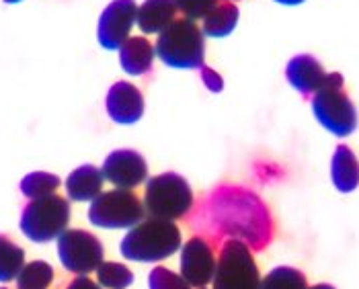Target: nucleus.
I'll list each match as a JSON object with an SVG mask.
<instances>
[{
  "instance_id": "nucleus-12",
  "label": "nucleus",
  "mask_w": 359,
  "mask_h": 289,
  "mask_svg": "<svg viewBox=\"0 0 359 289\" xmlns=\"http://www.w3.org/2000/svg\"><path fill=\"white\" fill-rule=\"evenodd\" d=\"M105 109L117 125H134L144 115V97L132 83L119 80L107 92Z\"/></svg>"
},
{
  "instance_id": "nucleus-24",
  "label": "nucleus",
  "mask_w": 359,
  "mask_h": 289,
  "mask_svg": "<svg viewBox=\"0 0 359 289\" xmlns=\"http://www.w3.org/2000/svg\"><path fill=\"white\" fill-rule=\"evenodd\" d=\"M148 288L150 289H194L179 273H172L166 267H156L150 271L148 277Z\"/></svg>"
},
{
  "instance_id": "nucleus-4",
  "label": "nucleus",
  "mask_w": 359,
  "mask_h": 289,
  "mask_svg": "<svg viewBox=\"0 0 359 289\" xmlns=\"http://www.w3.org/2000/svg\"><path fill=\"white\" fill-rule=\"evenodd\" d=\"M144 211L148 218L179 220L187 216L194 207V191L189 183L177 173H163L146 181Z\"/></svg>"
},
{
  "instance_id": "nucleus-27",
  "label": "nucleus",
  "mask_w": 359,
  "mask_h": 289,
  "mask_svg": "<svg viewBox=\"0 0 359 289\" xmlns=\"http://www.w3.org/2000/svg\"><path fill=\"white\" fill-rule=\"evenodd\" d=\"M66 289H103L97 281H93L88 275H79L74 281H70L68 283V288Z\"/></svg>"
},
{
  "instance_id": "nucleus-22",
  "label": "nucleus",
  "mask_w": 359,
  "mask_h": 289,
  "mask_svg": "<svg viewBox=\"0 0 359 289\" xmlns=\"http://www.w3.org/2000/svg\"><path fill=\"white\" fill-rule=\"evenodd\" d=\"M97 273V283L103 289H128L134 283V273L115 260H103L99 265Z\"/></svg>"
},
{
  "instance_id": "nucleus-2",
  "label": "nucleus",
  "mask_w": 359,
  "mask_h": 289,
  "mask_svg": "<svg viewBox=\"0 0 359 289\" xmlns=\"http://www.w3.org/2000/svg\"><path fill=\"white\" fill-rule=\"evenodd\" d=\"M154 54L170 68L199 70L205 62V37L195 21L181 17L158 35Z\"/></svg>"
},
{
  "instance_id": "nucleus-21",
  "label": "nucleus",
  "mask_w": 359,
  "mask_h": 289,
  "mask_svg": "<svg viewBox=\"0 0 359 289\" xmlns=\"http://www.w3.org/2000/svg\"><path fill=\"white\" fill-rule=\"evenodd\" d=\"M60 185H62V181H60L57 174L35 171V173H29L19 183V191L31 202V199H41V197H48V195H54L55 191L60 189Z\"/></svg>"
},
{
  "instance_id": "nucleus-19",
  "label": "nucleus",
  "mask_w": 359,
  "mask_h": 289,
  "mask_svg": "<svg viewBox=\"0 0 359 289\" xmlns=\"http://www.w3.org/2000/svg\"><path fill=\"white\" fill-rule=\"evenodd\" d=\"M25 265V251L0 234V283L15 281Z\"/></svg>"
},
{
  "instance_id": "nucleus-20",
  "label": "nucleus",
  "mask_w": 359,
  "mask_h": 289,
  "mask_svg": "<svg viewBox=\"0 0 359 289\" xmlns=\"http://www.w3.org/2000/svg\"><path fill=\"white\" fill-rule=\"evenodd\" d=\"M17 289H48L54 281V267L46 260L25 262L17 275Z\"/></svg>"
},
{
  "instance_id": "nucleus-16",
  "label": "nucleus",
  "mask_w": 359,
  "mask_h": 289,
  "mask_svg": "<svg viewBox=\"0 0 359 289\" xmlns=\"http://www.w3.org/2000/svg\"><path fill=\"white\" fill-rule=\"evenodd\" d=\"M154 45L146 37H128L119 48V64L132 76H144L152 70L154 64Z\"/></svg>"
},
{
  "instance_id": "nucleus-9",
  "label": "nucleus",
  "mask_w": 359,
  "mask_h": 289,
  "mask_svg": "<svg viewBox=\"0 0 359 289\" xmlns=\"http://www.w3.org/2000/svg\"><path fill=\"white\" fill-rule=\"evenodd\" d=\"M136 15H138V4L134 0H113L101 13L99 27H97L101 48L119 50L130 37L132 27L136 25Z\"/></svg>"
},
{
  "instance_id": "nucleus-1",
  "label": "nucleus",
  "mask_w": 359,
  "mask_h": 289,
  "mask_svg": "<svg viewBox=\"0 0 359 289\" xmlns=\"http://www.w3.org/2000/svg\"><path fill=\"white\" fill-rule=\"evenodd\" d=\"M181 248V230L170 220L144 218L123 236L119 251L128 260L158 262Z\"/></svg>"
},
{
  "instance_id": "nucleus-33",
  "label": "nucleus",
  "mask_w": 359,
  "mask_h": 289,
  "mask_svg": "<svg viewBox=\"0 0 359 289\" xmlns=\"http://www.w3.org/2000/svg\"><path fill=\"white\" fill-rule=\"evenodd\" d=\"M230 2H234V0H230Z\"/></svg>"
},
{
  "instance_id": "nucleus-11",
  "label": "nucleus",
  "mask_w": 359,
  "mask_h": 289,
  "mask_svg": "<svg viewBox=\"0 0 359 289\" xmlns=\"http://www.w3.org/2000/svg\"><path fill=\"white\" fill-rule=\"evenodd\" d=\"M216 273V255L208 240L195 236L187 240L181 248V277L191 286L199 289L212 283Z\"/></svg>"
},
{
  "instance_id": "nucleus-25",
  "label": "nucleus",
  "mask_w": 359,
  "mask_h": 289,
  "mask_svg": "<svg viewBox=\"0 0 359 289\" xmlns=\"http://www.w3.org/2000/svg\"><path fill=\"white\" fill-rule=\"evenodd\" d=\"M172 2H175L177 13L183 15V19L199 21V19H205L208 13H210L220 0H172Z\"/></svg>"
},
{
  "instance_id": "nucleus-23",
  "label": "nucleus",
  "mask_w": 359,
  "mask_h": 289,
  "mask_svg": "<svg viewBox=\"0 0 359 289\" xmlns=\"http://www.w3.org/2000/svg\"><path fill=\"white\" fill-rule=\"evenodd\" d=\"M261 289H308V281L304 273L294 267H276L261 279Z\"/></svg>"
},
{
  "instance_id": "nucleus-13",
  "label": "nucleus",
  "mask_w": 359,
  "mask_h": 289,
  "mask_svg": "<svg viewBox=\"0 0 359 289\" xmlns=\"http://www.w3.org/2000/svg\"><path fill=\"white\" fill-rule=\"evenodd\" d=\"M327 72L323 68V64L310 54H300L287 62L285 68V78L290 83V87L298 90L302 97H312L314 92H318L327 83Z\"/></svg>"
},
{
  "instance_id": "nucleus-8",
  "label": "nucleus",
  "mask_w": 359,
  "mask_h": 289,
  "mask_svg": "<svg viewBox=\"0 0 359 289\" xmlns=\"http://www.w3.org/2000/svg\"><path fill=\"white\" fill-rule=\"evenodd\" d=\"M57 257L68 273L88 275L105 260L101 240L86 230H64L57 238Z\"/></svg>"
},
{
  "instance_id": "nucleus-32",
  "label": "nucleus",
  "mask_w": 359,
  "mask_h": 289,
  "mask_svg": "<svg viewBox=\"0 0 359 289\" xmlns=\"http://www.w3.org/2000/svg\"><path fill=\"white\" fill-rule=\"evenodd\" d=\"M0 289H6V288H0Z\"/></svg>"
},
{
  "instance_id": "nucleus-29",
  "label": "nucleus",
  "mask_w": 359,
  "mask_h": 289,
  "mask_svg": "<svg viewBox=\"0 0 359 289\" xmlns=\"http://www.w3.org/2000/svg\"><path fill=\"white\" fill-rule=\"evenodd\" d=\"M308 289H334L329 283H318V286H314V288H308Z\"/></svg>"
},
{
  "instance_id": "nucleus-7",
  "label": "nucleus",
  "mask_w": 359,
  "mask_h": 289,
  "mask_svg": "<svg viewBox=\"0 0 359 289\" xmlns=\"http://www.w3.org/2000/svg\"><path fill=\"white\" fill-rule=\"evenodd\" d=\"M144 203L134 191L128 189H113L103 191L97 199L90 202L88 220L97 228L119 230V228H134L144 220Z\"/></svg>"
},
{
  "instance_id": "nucleus-28",
  "label": "nucleus",
  "mask_w": 359,
  "mask_h": 289,
  "mask_svg": "<svg viewBox=\"0 0 359 289\" xmlns=\"http://www.w3.org/2000/svg\"><path fill=\"white\" fill-rule=\"evenodd\" d=\"M279 4H283V6H298V4H302L304 0H276Z\"/></svg>"
},
{
  "instance_id": "nucleus-26",
  "label": "nucleus",
  "mask_w": 359,
  "mask_h": 289,
  "mask_svg": "<svg viewBox=\"0 0 359 289\" xmlns=\"http://www.w3.org/2000/svg\"><path fill=\"white\" fill-rule=\"evenodd\" d=\"M199 74H201V83L205 85V88L210 90V92H222V88H224V80H222V76L216 72V70H212V68H208L205 64L199 68Z\"/></svg>"
},
{
  "instance_id": "nucleus-3",
  "label": "nucleus",
  "mask_w": 359,
  "mask_h": 289,
  "mask_svg": "<svg viewBox=\"0 0 359 289\" xmlns=\"http://www.w3.org/2000/svg\"><path fill=\"white\" fill-rule=\"evenodd\" d=\"M345 80L339 72L327 76L325 87L312 94V115L337 138H347L358 129V109L345 92Z\"/></svg>"
},
{
  "instance_id": "nucleus-30",
  "label": "nucleus",
  "mask_w": 359,
  "mask_h": 289,
  "mask_svg": "<svg viewBox=\"0 0 359 289\" xmlns=\"http://www.w3.org/2000/svg\"><path fill=\"white\" fill-rule=\"evenodd\" d=\"M6 4H17V2H21V0H4Z\"/></svg>"
},
{
  "instance_id": "nucleus-18",
  "label": "nucleus",
  "mask_w": 359,
  "mask_h": 289,
  "mask_svg": "<svg viewBox=\"0 0 359 289\" xmlns=\"http://www.w3.org/2000/svg\"><path fill=\"white\" fill-rule=\"evenodd\" d=\"M241 19L238 6L230 0H220L203 19V27L201 33L203 37H214V39H222L226 35H230L232 31L236 29Z\"/></svg>"
},
{
  "instance_id": "nucleus-14",
  "label": "nucleus",
  "mask_w": 359,
  "mask_h": 289,
  "mask_svg": "<svg viewBox=\"0 0 359 289\" xmlns=\"http://www.w3.org/2000/svg\"><path fill=\"white\" fill-rule=\"evenodd\" d=\"M103 173L93 164H83L74 169L66 178V193L72 202H93L103 193Z\"/></svg>"
},
{
  "instance_id": "nucleus-17",
  "label": "nucleus",
  "mask_w": 359,
  "mask_h": 289,
  "mask_svg": "<svg viewBox=\"0 0 359 289\" xmlns=\"http://www.w3.org/2000/svg\"><path fill=\"white\" fill-rule=\"evenodd\" d=\"M331 181L341 193H351L359 187V160L345 144L337 146L331 158Z\"/></svg>"
},
{
  "instance_id": "nucleus-31",
  "label": "nucleus",
  "mask_w": 359,
  "mask_h": 289,
  "mask_svg": "<svg viewBox=\"0 0 359 289\" xmlns=\"http://www.w3.org/2000/svg\"><path fill=\"white\" fill-rule=\"evenodd\" d=\"M199 289H205V288H199Z\"/></svg>"
},
{
  "instance_id": "nucleus-15",
  "label": "nucleus",
  "mask_w": 359,
  "mask_h": 289,
  "mask_svg": "<svg viewBox=\"0 0 359 289\" xmlns=\"http://www.w3.org/2000/svg\"><path fill=\"white\" fill-rule=\"evenodd\" d=\"M177 19L172 0H144L138 6L136 25L146 35H161Z\"/></svg>"
},
{
  "instance_id": "nucleus-10",
  "label": "nucleus",
  "mask_w": 359,
  "mask_h": 289,
  "mask_svg": "<svg viewBox=\"0 0 359 289\" xmlns=\"http://www.w3.org/2000/svg\"><path fill=\"white\" fill-rule=\"evenodd\" d=\"M103 178L109 181L115 189H136L142 183H146L148 164L144 156L136 150H115L103 162Z\"/></svg>"
},
{
  "instance_id": "nucleus-6",
  "label": "nucleus",
  "mask_w": 359,
  "mask_h": 289,
  "mask_svg": "<svg viewBox=\"0 0 359 289\" xmlns=\"http://www.w3.org/2000/svg\"><path fill=\"white\" fill-rule=\"evenodd\" d=\"M214 289H261L259 267L243 240H226L216 260Z\"/></svg>"
},
{
  "instance_id": "nucleus-5",
  "label": "nucleus",
  "mask_w": 359,
  "mask_h": 289,
  "mask_svg": "<svg viewBox=\"0 0 359 289\" xmlns=\"http://www.w3.org/2000/svg\"><path fill=\"white\" fill-rule=\"evenodd\" d=\"M68 224H70V203L57 193L41 199H31L19 220L21 232L31 242L37 244L57 240L62 232L68 230Z\"/></svg>"
}]
</instances>
